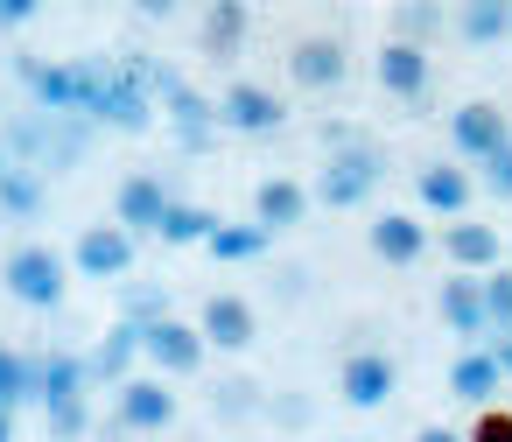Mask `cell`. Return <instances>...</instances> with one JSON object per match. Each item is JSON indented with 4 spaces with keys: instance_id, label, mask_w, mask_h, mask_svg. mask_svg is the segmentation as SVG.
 <instances>
[{
    "instance_id": "obj_1",
    "label": "cell",
    "mask_w": 512,
    "mask_h": 442,
    "mask_svg": "<svg viewBox=\"0 0 512 442\" xmlns=\"http://www.w3.org/2000/svg\"><path fill=\"white\" fill-rule=\"evenodd\" d=\"M92 358H78V351H43V393H36V407H43V428L57 435V442H78L85 428H92Z\"/></svg>"
},
{
    "instance_id": "obj_2",
    "label": "cell",
    "mask_w": 512,
    "mask_h": 442,
    "mask_svg": "<svg viewBox=\"0 0 512 442\" xmlns=\"http://www.w3.org/2000/svg\"><path fill=\"white\" fill-rule=\"evenodd\" d=\"M85 148H92V120L85 113H43L36 106L29 120L8 127V155L29 162V169H78Z\"/></svg>"
},
{
    "instance_id": "obj_3",
    "label": "cell",
    "mask_w": 512,
    "mask_h": 442,
    "mask_svg": "<svg viewBox=\"0 0 512 442\" xmlns=\"http://www.w3.org/2000/svg\"><path fill=\"white\" fill-rule=\"evenodd\" d=\"M379 176H386V155H379V141H344V148H330L323 155V183H316V204L323 211H358L372 190H379Z\"/></svg>"
},
{
    "instance_id": "obj_4",
    "label": "cell",
    "mask_w": 512,
    "mask_h": 442,
    "mask_svg": "<svg viewBox=\"0 0 512 442\" xmlns=\"http://www.w3.org/2000/svg\"><path fill=\"white\" fill-rule=\"evenodd\" d=\"M0 288H8L22 309H57L64 288H71V260H64L57 246L29 239V246H15L8 260H0Z\"/></svg>"
},
{
    "instance_id": "obj_5",
    "label": "cell",
    "mask_w": 512,
    "mask_h": 442,
    "mask_svg": "<svg viewBox=\"0 0 512 442\" xmlns=\"http://www.w3.org/2000/svg\"><path fill=\"white\" fill-rule=\"evenodd\" d=\"M155 113H162V99L148 92L141 64H134V57H127V64H113V71H106V92H99V106H92V120H99V127H113V134H148V127H155Z\"/></svg>"
},
{
    "instance_id": "obj_6",
    "label": "cell",
    "mask_w": 512,
    "mask_h": 442,
    "mask_svg": "<svg viewBox=\"0 0 512 442\" xmlns=\"http://www.w3.org/2000/svg\"><path fill=\"white\" fill-rule=\"evenodd\" d=\"M393 386H400V365H393L379 344H365V351H351V358L337 365V393H344V407H358V414H379V407L393 400Z\"/></svg>"
},
{
    "instance_id": "obj_7",
    "label": "cell",
    "mask_w": 512,
    "mask_h": 442,
    "mask_svg": "<svg viewBox=\"0 0 512 442\" xmlns=\"http://www.w3.org/2000/svg\"><path fill=\"white\" fill-rule=\"evenodd\" d=\"M449 141H456V155L463 162H491L498 148H512V127H505V113L491 106V99H470V106H456L449 113Z\"/></svg>"
},
{
    "instance_id": "obj_8",
    "label": "cell",
    "mask_w": 512,
    "mask_h": 442,
    "mask_svg": "<svg viewBox=\"0 0 512 442\" xmlns=\"http://www.w3.org/2000/svg\"><path fill=\"white\" fill-rule=\"evenodd\" d=\"M71 267L92 274V281H120V274L134 267V232H127L120 218H113V225H85L78 246H71Z\"/></svg>"
},
{
    "instance_id": "obj_9",
    "label": "cell",
    "mask_w": 512,
    "mask_h": 442,
    "mask_svg": "<svg viewBox=\"0 0 512 442\" xmlns=\"http://www.w3.org/2000/svg\"><path fill=\"white\" fill-rule=\"evenodd\" d=\"M15 78L29 85V99L43 113H85V78L78 64H43V57H15Z\"/></svg>"
},
{
    "instance_id": "obj_10",
    "label": "cell",
    "mask_w": 512,
    "mask_h": 442,
    "mask_svg": "<svg viewBox=\"0 0 512 442\" xmlns=\"http://www.w3.org/2000/svg\"><path fill=\"white\" fill-rule=\"evenodd\" d=\"M204 351H211L204 323H176V316L148 323V365H155V372L183 379V372H197V365H204Z\"/></svg>"
},
{
    "instance_id": "obj_11",
    "label": "cell",
    "mask_w": 512,
    "mask_h": 442,
    "mask_svg": "<svg viewBox=\"0 0 512 442\" xmlns=\"http://www.w3.org/2000/svg\"><path fill=\"white\" fill-rule=\"evenodd\" d=\"M288 78H295L302 92H337V85L351 78V57H344L337 36H302V43L288 50Z\"/></svg>"
},
{
    "instance_id": "obj_12",
    "label": "cell",
    "mask_w": 512,
    "mask_h": 442,
    "mask_svg": "<svg viewBox=\"0 0 512 442\" xmlns=\"http://www.w3.org/2000/svg\"><path fill=\"white\" fill-rule=\"evenodd\" d=\"M113 421H120L127 435H162V428L176 421V393H169L162 379H127L120 400H113Z\"/></svg>"
},
{
    "instance_id": "obj_13",
    "label": "cell",
    "mask_w": 512,
    "mask_h": 442,
    "mask_svg": "<svg viewBox=\"0 0 512 442\" xmlns=\"http://www.w3.org/2000/svg\"><path fill=\"white\" fill-rule=\"evenodd\" d=\"M428 78H435V57H428V43H407V36H393V43L379 50V85H386L393 99H428Z\"/></svg>"
},
{
    "instance_id": "obj_14",
    "label": "cell",
    "mask_w": 512,
    "mask_h": 442,
    "mask_svg": "<svg viewBox=\"0 0 512 442\" xmlns=\"http://www.w3.org/2000/svg\"><path fill=\"white\" fill-rule=\"evenodd\" d=\"M218 113H225V127L232 134H274L281 120H288V106L267 92V85H253V78H239V85H225V99H218Z\"/></svg>"
},
{
    "instance_id": "obj_15",
    "label": "cell",
    "mask_w": 512,
    "mask_h": 442,
    "mask_svg": "<svg viewBox=\"0 0 512 442\" xmlns=\"http://www.w3.org/2000/svg\"><path fill=\"white\" fill-rule=\"evenodd\" d=\"M435 316H442L456 337H484V330H491V316H484V274L456 267V274L442 281V295H435Z\"/></svg>"
},
{
    "instance_id": "obj_16",
    "label": "cell",
    "mask_w": 512,
    "mask_h": 442,
    "mask_svg": "<svg viewBox=\"0 0 512 442\" xmlns=\"http://www.w3.org/2000/svg\"><path fill=\"white\" fill-rule=\"evenodd\" d=\"M169 204H176V197L162 190V176H155V169H134V176L120 183V197H113V218L141 239V232H155V225H162V211H169Z\"/></svg>"
},
{
    "instance_id": "obj_17",
    "label": "cell",
    "mask_w": 512,
    "mask_h": 442,
    "mask_svg": "<svg viewBox=\"0 0 512 442\" xmlns=\"http://www.w3.org/2000/svg\"><path fill=\"white\" fill-rule=\"evenodd\" d=\"M204 337L218 344V351H246L253 337H260V309L246 302V295H204Z\"/></svg>"
},
{
    "instance_id": "obj_18",
    "label": "cell",
    "mask_w": 512,
    "mask_h": 442,
    "mask_svg": "<svg viewBox=\"0 0 512 442\" xmlns=\"http://www.w3.org/2000/svg\"><path fill=\"white\" fill-rule=\"evenodd\" d=\"M134 358H148V323L120 316V323L106 330V344L92 351V379H99V386H127V379H134Z\"/></svg>"
},
{
    "instance_id": "obj_19",
    "label": "cell",
    "mask_w": 512,
    "mask_h": 442,
    "mask_svg": "<svg viewBox=\"0 0 512 442\" xmlns=\"http://www.w3.org/2000/svg\"><path fill=\"white\" fill-rule=\"evenodd\" d=\"M365 246H372L386 267H414V260L428 253V225H421L414 211H379V225L365 232Z\"/></svg>"
},
{
    "instance_id": "obj_20",
    "label": "cell",
    "mask_w": 512,
    "mask_h": 442,
    "mask_svg": "<svg viewBox=\"0 0 512 442\" xmlns=\"http://www.w3.org/2000/svg\"><path fill=\"white\" fill-rule=\"evenodd\" d=\"M498 386H505V365H498V351H484V344H470V351L449 365V393H456L463 407H491Z\"/></svg>"
},
{
    "instance_id": "obj_21",
    "label": "cell",
    "mask_w": 512,
    "mask_h": 442,
    "mask_svg": "<svg viewBox=\"0 0 512 442\" xmlns=\"http://www.w3.org/2000/svg\"><path fill=\"white\" fill-rule=\"evenodd\" d=\"M309 204H316V190H302L295 176H267V183L253 190V218H260V225H274V232L302 225V218H309Z\"/></svg>"
},
{
    "instance_id": "obj_22",
    "label": "cell",
    "mask_w": 512,
    "mask_h": 442,
    "mask_svg": "<svg viewBox=\"0 0 512 442\" xmlns=\"http://www.w3.org/2000/svg\"><path fill=\"white\" fill-rule=\"evenodd\" d=\"M442 253H449L456 267H470V274H491L498 253H505V239H498V225H470V218H456V225L442 232Z\"/></svg>"
},
{
    "instance_id": "obj_23",
    "label": "cell",
    "mask_w": 512,
    "mask_h": 442,
    "mask_svg": "<svg viewBox=\"0 0 512 442\" xmlns=\"http://www.w3.org/2000/svg\"><path fill=\"white\" fill-rule=\"evenodd\" d=\"M414 197H421L428 211H442V218H463V211H470V176H463L456 162H428V169L414 176Z\"/></svg>"
},
{
    "instance_id": "obj_24",
    "label": "cell",
    "mask_w": 512,
    "mask_h": 442,
    "mask_svg": "<svg viewBox=\"0 0 512 442\" xmlns=\"http://www.w3.org/2000/svg\"><path fill=\"white\" fill-rule=\"evenodd\" d=\"M456 36H463L470 50L505 43V36H512V0H463V8H456Z\"/></svg>"
},
{
    "instance_id": "obj_25",
    "label": "cell",
    "mask_w": 512,
    "mask_h": 442,
    "mask_svg": "<svg viewBox=\"0 0 512 442\" xmlns=\"http://www.w3.org/2000/svg\"><path fill=\"white\" fill-rule=\"evenodd\" d=\"M246 0H211V15H204V57L211 64H232L239 43H246Z\"/></svg>"
},
{
    "instance_id": "obj_26",
    "label": "cell",
    "mask_w": 512,
    "mask_h": 442,
    "mask_svg": "<svg viewBox=\"0 0 512 442\" xmlns=\"http://www.w3.org/2000/svg\"><path fill=\"white\" fill-rule=\"evenodd\" d=\"M267 239H274V225H260V218H246V225H218L204 246H211V260H225V267H239V260H260L267 253Z\"/></svg>"
},
{
    "instance_id": "obj_27",
    "label": "cell",
    "mask_w": 512,
    "mask_h": 442,
    "mask_svg": "<svg viewBox=\"0 0 512 442\" xmlns=\"http://www.w3.org/2000/svg\"><path fill=\"white\" fill-rule=\"evenodd\" d=\"M43 393V358H22L0 344V407H29Z\"/></svg>"
},
{
    "instance_id": "obj_28",
    "label": "cell",
    "mask_w": 512,
    "mask_h": 442,
    "mask_svg": "<svg viewBox=\"0 0 512 442\" xmlns=\"http://www.w3.org/2000/svg\"><path fill=\"white\" fill-rule=\"evenodd\" d=\"M211 232H218V218H211L204 204H169V211H162V225H155V239H162V246H204Z\"/></svg>"
},
{
    "instance_id": "obj_29",
    "label": "cell",
    "mask_w": 512,
    "mask_h": 442,
    "mask_svg": "<svg viewBox=\"0 0 512 442\" xmlns=\"http://www.w3.org/2000/svg\"><path fill=\"white\" fill-rule=\"evenodd\" d=\"M43 169H29V162H15L8 176H0V211H8V218H36L43 211Z\"/></svg>"
},
{
    "instance_id": "obj_30",
    "label": "cell",
    "mask_w": 512,
    "mask_h": 442,
    "mask_svg": "<svg viewBox=\"0 0 512 442\" xmlns=\"http://www.w3.org/2000/svg\"><path fill=\"white\" fill-rule=\"evenodd\" d=\"M393 36L435 43V36H442V0H393Z\"/></svg>"
},
{
    "instance_id": "obj_31",
    "label": "cell",
    "mask_w": 512,
    "mask_h": 442,
    "mask_svg": "<svg viewBox=\"0 0 512 442\" xmlns=\"http://www.w3.org/2000/svg\"><path fill=\"white\" fill-rule=\"evenodd\" d=\"M211 393H218L211 407H218L225 421H246V414H267V393H260L253 379H225V386H211Z\"/></svg>"
},
{
    "instance_id": "obj_32",
    "label": "cell",
    "mask_w": 512,
    "mask_h": 442,
    "mask_svg": "<svg viewBox=\"0 0 512 442\" xmlns=\"http://www.w3.org/2000/svg\"><path fill=\"white\" fill-rule=\"evenodd\" d=\"M484 316H491V337L512 330V267H491L484 274Z\"/></svg>"
},
{
    "instance_id": "obj_33",
    "label": "cell",
    "mask_w": 512,
    "mask_h": 442,
    "mask_svg": "<svg viewBox=\"0 0 512 442\" xmlns=\"http://www.w3.org/2000/svg\"><path fill=\"white\" fill-rule=\"evenodd\" d=\"M127 316H134V323H162V316H169V295H162V288H127Z\"/></svg>"
},
{
    "instance_id": "obj_34",
    "label": "cell",
    "mask_w": 512,
    "mask_h": 442,
    "mask_svg": "<svg viewBox=\"0 0 512 442\" xmlns=\"http://www.w3.org/2000/svg\"><path fill=\"white\" fill-rule=\"evenodd\" d=\"M463 442H512V407H484L477 428H470Z\"/></svg>"
},
{
    "instance_id": "obj_35",
    "label": "cell",
    "mask_w": 512,
    "mask_h": 442,
    "mask_svg": "<svg viewBox=\"0 0 512 442\" xmlns=\"http://www.w3.org/2000/svg\"><path fill=\"white\" fill-rule=\"evenodd\" d=\"M267 421H281V428H302V421H309V400H295V393H267Z\"/></svg>"
},
{
    "instance_id": "obj_36",
    "label": "cell",
    "mask_w": 512,
    "mask_h": 442,
    "mask_svg": "<svg viewBox=\"0 0 512 442\" xmlns=\"http://www.w3.org/2000/svg\"><path fill=\"white\" fill-rule=\"evenodd\" d=\"M484 183H491V197H498V204H512V148H498V155L484 162Z\"/></svg>"
},
{
    "instance_id": "obj_37",
    "label": "cell",
    "mask_w": 512,
    "mask_h": 442,
    "mask_svg": "<svg viewBox=\"0 0 512 442\" xmlns=\"http://www.w3.org/2000/svg\"><path fill=\"white\" fill-rule=\"evenodd\" d=\"M36 15H43V0H0V29H22Z\"/></svg>"
},
{
    "instance_id": "obj_38",
    "label": "cell",
    "mask_w": 512,
    "mask_h": 442,
    "mask_svg": "<svg viewBox=\"0 0 512 442\" xmlns=\"http://www.w3.org/2000/svg\"><path fill=\"white\" fill-rule=\"evenodd\" d=\"M491 351H498V365H505V379H512V330H505V337H498Z\"/></svg>"
},
{
    "instance_id": "obj_39",
    "label": "cell",
    "mask_w": 512,
    "mask_h": 442,
    "mask_svg": "<svg viewBox=\"0 0 512 442\" xmlns=\"http://www.w3.org/2000/svg\"><path fill=\"white\" fill-rule=\"evenodd\" d=\"M141 15H176V0H134Z\"/></svg>"
},
{
    "instance_id": "obj_40",
    "label": "cell",
    "mask_w": 512,
    "mask_h": 442,
    "mask_svg": "<svg viewBox=\"0 0 512 442\" xmlns=\"http://www.w3.org/2000/svg\"><path fill=\"white\" fill-rule=\"evenodd\" d=\"M414 442H463V435H449V428H421Z\"/></svg>"
},
{
    "instance_id": "obj_41",
    "label": "cell",
    "mask_w": 512,
    "mask_h": 442,
    "mask_svg": "<svg viewBox=\"0 0 512 442\" xmlns=\"http://www.w3.org/2000/svg\"><path fill=\"white\" fill-rule=\"evenodd\" d=\"M0 442H15V407H0Z\"/></svg>"
},
{
    "instance_id": "obj_42",
    "label": "cell",
    "mask_w": 512,
    "mask_h": 442,
    "mask_svg": "<svg viewBox=\"0 0 512 442\" xmlns=\"http://www.w3.org/2000/svg\"><path fill=\"white\" fill-rule=\"evenodd\" d=\"M8 169H15V155H8V148H0V176H8Z\"/></svg>"
}]
</instances>
